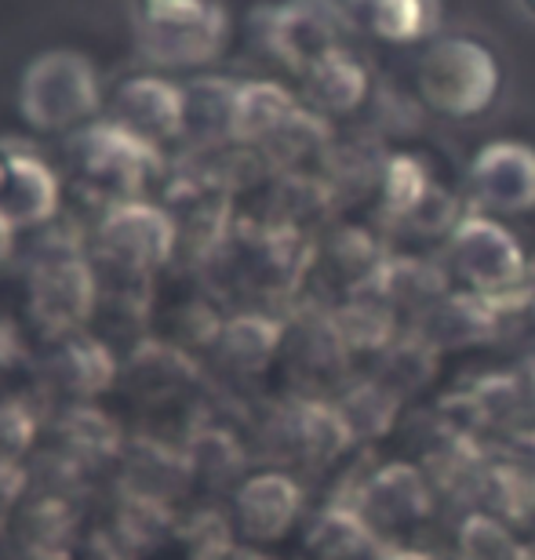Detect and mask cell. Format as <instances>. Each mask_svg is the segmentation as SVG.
Instances as JSON below:
<instances>
[{"label": "cell", "mask_w": 535, "mask_h": 560, "mask_svg": "<svg viewBox=\"0 0 535 560\" xmlns=\"http://www.w3.org/2000/svg\"><path fill=\"white\" fill-rule=\"evenodd\" d=\"M499 92H503L499 55L474 33H444L416 55V95L433 117H485Z\"/></svg>", "instance_id": "obj_1"}, {"label": "cell", "mask_w": 535, "mask_h": 560, "mask_svg": "<svg viewBox=\"0 0 535 560\" xmlns=\"http://www.w3.org/2000/svg\"><path fill=\"white\" fill-rule=\"evenodd\" d=\"M131 33L153 62L211 59L226 37L222 0H125Z\"/></svg>", "instance_id": "obj_2"}, {"label": "cell", "mask_w": 535, "mask_h": 560, "mask_svg": "<svg viewBox=\"0 0 535 560\" xmlns=\"http://www.w3.org/2000/svg\"><path fill=\"white\" fill-rule=\"evenodd\" d=\"M477 197L503 211H525L535 205V153L525 145H492L474 167Z\"/></svg>", "instance_id": "obj_3"}, {"label": "cell", "mask_w": 535, "mask_h": 560, "mask_svg": "<svg viewBox=\"0 0 535 560\" xmlns=\"http://www.w3.org/2000/svg\"><path fill=\"white\" fill-rule=\"evenodd\" d=\"M353 15L379 40L416 44L438 33L441 0H364Z\"/></svg>", "instance_id": "obj_4"}, {"label": "cell", "mask_w": 535, "mask_h": 560, "mask_svg": "<svg viewBox=\"0 0 535 560\" xmlns=\"http://www.w3.org/2000/svg\"><path fill=\"white\" fill-rule=\"evenodd\" d=\"M521 8H525V11H528V15L535 19V0H521Z\"/></svg>", "instance_id": "obj_5"}]
</instances>
